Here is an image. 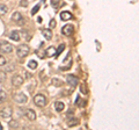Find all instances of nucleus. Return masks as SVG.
<instances>
[{"instance_id": "1", "label": "nucleus", "mask_w": 139, "mask_h": 130, "mask_svg": "<svg viewBox=\"0 0 139 130\" xmlns=\"http://www.w3.org/2000/svg\"><path fill=\"white\" fill-rule=\"evenodd\" d=\"M29 51H30L29 47L26 46V44H22V46L18 47V49H16V55H18L20 58H23L29 55Z\"/></svg>"}, {"instance_id": "2", "label": "nucleus", "mask_w": 139, "mask_h": 130, "mask_svg": "<svg viewBox=\"0 0 139 130\" xmlns=\"http://www.w3.org/2000/svg\"><path fill=\"white\" fill-rule=\"evenodd\" d=\"M34 103L38 107H44L46 105V98L42 94H37L36 97L34 98Z\"/></svg>"}, {"instance_id": "3", "label": "nucleus", "mask_w": 139, "mask_h": 130, "mask_svg": "<svg viewBox=\"0 0 139 130\" xmlns=\"http://www.w3.org/2000/svg\"><path fill=\"white\" fill-rule=\"evenodd\" d=\"M73 33H74V27L72 24H65L61 29V34L65 35V36H71Z\"/></svg>"}, {"instance_id": "4", "label": "nucleus", "mask_w": 139, "mask_h": 130, "mask_svg": "<svg viewBox=\"0 0 139 130\" xmlns=\"http://www.w3.org/2000/svg\"><path fill=\"white\" fill-rule=\"evenodd\" d=\"M13 47L9 44L8 42H1L0 43V51L4 52V54H9L12 52Z\"/></svg>"}, {"instance_id": "5", "label": "nucleus", "mask_w": 139, "mask_h": 130, "mask_svg": "<svg viewBox=\"0 0 139 130\" xmlns=\"http://www.w3.org/2000/svg\"><path fill=\"white\" fill-rule=\"evenodd\" d=\"M27 100H28L27 97H26L23 93H16L15 95H14V101L18 103H26Z\"/></svg>"}, {"instance_id": "6", "label": "nucleus", "mask_w": 139, "mask_h": 130, "mask_svg": "<svg viewBox=\"0 0 139 130\" xmlns=\"http://www.w3.org/2000/svg\"><path fill=\"white\" fill-rule=\"evenodd\" d=\"M22 82H23V78H22L21 76H19V74H15V76L12 78V84H13V86H15V87L21 86Z\"/></svg>"}, {"instance_id": "7", "label": "nucleus", "mask_w": 139, "mask_h": 130, "mask_svg": "<svg viewBox=\"0 0 139 130\" xmlns=\"http://www.w3.org/2000/svg\"><path fill=\"white\" fill-rule=\"evenodd\" d=\"M12 116V108H9V107H7V108L3 109L1 112H0V117L3 118H9Z\"/></svg>"}, {"instance_id": "8", "label": "nucleus", "mask_w": 139, "mask_h": 130, "mask_svg": "<svg viewBox=\"0 0 139 130\" xmlns=\"http://www.w3.org/2000/svg\"><path fill=\"white\" fill-rule=\"evenodd\" d=\"M67 82H68L71 86H73V87H76L77 85L79 84V79L77 78V77L72 76V74H70V76H67Z\"/></svg>"}, {"instance_id": "9", "label": "nucleus", "mask_w": 139, "mask_h": 130, "mask_svg": "<svg viewBox=\"0 0 139 130\" xmlns=\"http://www.w3.org/2000/svg\"><path fill=\"white\" fill-rule=\"evenodd\" d=\"M12 20H13V21H15V22H19V23H21V22L23 21V18H22L21 13L14 12L12 14Z\"/></svg>"}, {"instance_id": "10", "label": "nucleus", "mask_w": 139, "mask_h": 130, "mask_svg": "<svg viewBox=\"0 0 139 130\" xmlns=\"http://www.w3.org/2000/svg\"><path fill=\"white\" fill-rule=\"evenodd\" d=\"M26 116H27L30 121L36 120V114H35V112H34L33 109H27V112H26Z\"/></svg>"}, {"instance_id": "11", "label": "nucleus", "mask_w": 139, "mask_h": 130, "mask_svg": "<svg viewBox=\"0 0 139 130\" xmlns=\"http://www.w3.org/2000/svg\"><path fill=\"white\" fill-rule=\"evenodd\" d=\"M54 108H56V110H57L58 113H60L64 110V108H65V105H64L61 101H56V103H54Z\"/></svg>"}, {"instance_id": "12", "label": "nucleus", "mask_w": 139, "mask_h": 130, "mask_svg": "<svg viewBox=\"0 0 139 130\" xmlns=\"http://www.w3.org/2000/svg\"><path fill=\"white\" fill-rule=\"evenodd\" d=\"M60 18H61V20H64V21H67V20H70V19H72L73 15L70 12H61L60 13Z\"/></svg>"}, {"instance_id": "13", "label": "nucleus", "mask_w": 139, "mask_h": 130, "mask_svg": "<svg viewBox=\"0 0 139 130\" xmlns=\"http://www.w3.org/2000/svg\"><path fill=\"white\" fill-rule=\"evenodd\" d=\"M11 39H13V41H15V42H19L20 41V34H19V31L14 30L11 33Z\"/></svg>"}, {"instance_id": "14", "label": "nucleus", "mask_w": 139, "mask_h": 130, "mask_svg": "<svg viewBox=\"0 0 139 130\" xmlns=\"http://www.w3.org/2000/svg\"><path fill=\"white\" fill-rule=\"evenodd\" d=\"M42 34L44 35L46 39H51L52 38V33L50 29H42Z\"/></svg>"}, {"instance_id": "15", "label": "nucleus", "mask_w": 139, "mask_h": 130, "mask_svg": "<svg viewBox=\"0 0 139 130\" xmlns=\"http://www.w3.org/2000/svg\"><path fill=\"white\" fill-rule=\"evenodd\" d=\"M46 56H49V57H51V56H54L56 55V48H53V47H50V48L46 49L45 51Z\"/></svg>"}, {"instance_id": "16", "label": "nucleus", "mask_w": 139, "mask_h": 130, "mask_svg": "<svg viewBox=\"0 0 139 130\" xmlns=\"http://www.w3.org/2000/svg\"><path fill=\"white\" fill-rule=\"evenodd\" d=\"M28 67L31 70H36L37 69V62L36 61H29V63H28Z\"/></svg>"}, {"instance_id": "17", "label": "nucleus", "mask_w": 139, "mask_h": 130, "mask_svg": "<svg viewBox=\"0 0 139 130\" xmlns=\"http://www.w3.org/2000/svg\"><path fill=\"white\" fill-rule=\"evenodd\" d=\"M78 124H79V120H77V118H72L71 121H68L67 125L71 128V127H76V125H78Z\"/></svg>"}, {"instance_id": "18", "label": "nucleus", "mask_w": 139, "mask_h": 130, "mask_svg": "<svg viewBox=\"0 0 139 130\" xmlns=\"http://www.w3.org/2000/svg\"><path fill=\"white\" fill-rule=\"evenodd\" d=\"M76 105L77 106H85L86 102H85V100H82L80 97H77V100H76Z\"/></svg>"}, {"instance_id": "19", "label": "nucleus", "mask_w": 139, "mask_h": 130, "mask_svg": "<svg viewBox=\"0 0 139 130\" xmlns=\"http://www.w3.org/2000/svg\"><path fill=\"white\" fill-rule=\"evenodd\" d=\"M64 49H65V44H60V46L58 47V50H56V55H54V57H58V56L63 52Z\"/></svg>"}, {"instance_id": "20", "label": "nucleus", "mask_w": 139, "mask_h": 130, "mask_svg": "<svg viewBox=\"0 0 139 130\" xmlns=\"http://www.w3.org/2000/svg\"><path fill=\"white\" fill-rule=\"evenodd\" d=\"M52 84H53L54 86H57V87H60V86H63V81H61V80H59V79H57V78H53V79H52Z\"/></svg>"}, {"instance_id": "21", "label": "nucleus", "mask_w": 139, "mask_h": 130, "mask_svg": "<svg viewBox=\"0 0 139 130\" xmlns=\"http://www.w3.org/2000/svg\"><path fill=\"white\" fill-rule=\"evenodd\" d=\"M7 11H8V8H7L6 5H0V15H5Z\"/></svg>"}, {"instance_id": "22", "label": "nucleus", "mask_w": 139, "mask_h": 130, "mask_svg": "<svg viewBox=\"0 0 139 130\" xmlns=\"http://www.w3.org/2000/svg\"><path fill=\"white\" fill-rule=\"evenodd\" d=\"M39 8H41V5H36V6L31 9V15H35V14L39 11Z\"/></svg>"}, {"instance_id": "23", "label": "nucleus", "mask_w": 139, "mask_h": 130, "mask_svg": "<svg viewBox=\"0 0 139 130\" xmlns=\"http://www.w3.org/2000/svg\"><path fill=\"white\" fill-rule=\"evenodd\" d=\"M80 91H81L84 94H87L88 93V90L86 88V84H81V85H80Z\"/></svg>"}, {"instance_id": "24", "label": "nucleus", "mask_w": 139, "mask_h": 130, "mask_svg": "<svg viewBox=\"0 0 139 130\" xmlns=\"http://www.w3.org/2000/svg\"><path fill=\"white\" fill-rule=\"evenodd\" d=\"M6 80V73L4 71H0V82H4Z\"/></svg>"}, {"instance_id": "25", "label": "nucleus", "mask_w": 139, "mask_h": 130, "mask_svg": "<svg viewBox=\"0 0 139 130\" xmlns=\"http://www.w3.org/2000/svg\"><path fill=\"white\" fill-rule=\"evenodd\" d=\"M5 99H6V93L4 91H0V103L5 101Z\"/></svg>"}, {"instance_id": "26", "label": "nucleus", "mask_w": 139, "mask_h": 130, "mask_svg": "<svg viewBox=\"0 0 139 130\" xmlns=\"http://www.w3.org/2000/svg\"><path fill=\"white\" fill-rule=\"evenodd\" d=\"M6 59H5V57L4 56H1L0 55V66H4V65H6Z\"/></svg>"}, {"instance_id": "27", "label": "nucleus", "mask_w": 139, "mask_h": 130, "mask_svg": "<svg viewBox=\"0 0 139 130\" xmlns=\"http://www.w3.org/2000/svg\"><path fill=\"white\" fill-rule=\"evenodd\" d=\"M9 127L11 128H19V123L16 121H12V122H9Z\"/></svg>"}, {"instance_id": "28", "label": "nucleus", "mask_w": 139, "mask_h": 130, "mask_svg": "<svg viewBox=\"0 0 139 130\" xmlns=\"http://www.w3.org/2000/svg\"><path fill=\"white\" fill-rule=\"evenodd\" d=\"M56 20H54V19H51V20H50V22H49V26H50V27L51 28H54L56 27Z\"/></svg>"}, {"instance_id": "29", "label": "nucleus", "mask_w": 139, "mask_h": 130, "mask_svg": "<svg viewBox=\"0 0 139 130\" xmlns=\"http://www.w3.org/2000/svg\"><path fill=\"white\" fill-rule=\"evenodd\" d=\"M21 33H22V35H26V39H27V41H29V39H30V38H31V37H30V34H28V33H27V31H24V30H22V31H21Z\"/></svg>"}, {"instance_id": "30", "label": "nucleus", "mask_w": 139, "mask_h": 130, "mask_svg": "<svg viewBox=\"0 0 139 130\" xmlns=\"http://www.w3.org/2000/svg\"><path fill=\"white\" fill-rule=\"evenodd\" d=\"M20 5H21L22 7H27V6H28V1H27V0H21Z\"/></svg>"}, {"instance_id": "31", "label": "nucleus", "mask_w": 139, "mask_h": 130, "mask_svg": "<svg viewBox=\"0 0 139 130\" xmlns=\"http://www.w3.org/2000/svg\"><path fill=\"white\" fill-rule=\"evenodd\" d=\"M13 69H14V65H12V66H8V67L6 69V71H7V72H9V71H12Z\"/></svg>"}, {"instance_id": "32", "label": "nucleus", "mask_w": 139, "mask_h": 130, "mask_svg": "<svg viewBox=\"0 0 139 130\" xmlns=\"http://www.w3.org/2000/svg\"><path fill=\"white\" fill-rule=\"evenodd\" d=\"M57 1H58V0H51L52 5H56V4H57Z\"/></svg>"}, {"instance_id": "33", "label": "nucleus", "mask_w": 139, "mask_h": 130, "mask_svg": "<svg viewBox=\"0 0 139 130\" xmlns=\"http://www.w3.org/2000/svg\"><path fill=\"white\" fill-rule=\"evenodd\" d=\"M37 22H42V18H38V19H37Z\"/></svg>"}, {"instance_id": "34", "label": "nucleus", "mask_w": 139, "mask_h": 130, "mask_svg": "<svg viewBox=\"0 0 139 130\" xmlns=\"http://www.w3.org/2000/svg\"><path fill=\"white\" fill-rule=\"evenodd\" d=\"M0 130H3V125L1 124H0Z\"/></svg>"}, {"instance_id": "35", "label": "nucleus", "mask_w": 139, "mask_h": 130, "mask_svg": "<svg viewBox=\"0 0 139 130\" xmlns=\"http://www.w3.org/2000/svg\"><path fill=\"white\" fill-rule=\"evenodd\" d=\"M45 1H46V0H42V3H45Z\"/></svg>"}]
</instances>
